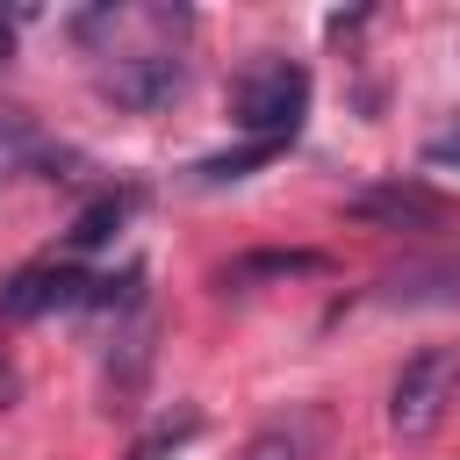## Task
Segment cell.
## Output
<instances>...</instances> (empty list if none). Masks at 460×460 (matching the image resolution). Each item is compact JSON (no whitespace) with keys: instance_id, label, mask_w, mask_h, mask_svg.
<instances>
[{"instance_id":"6da1fadb","label":"cell","mask_w":460,"mask_h":460,"mask_svg":"<svg viewBox=\"0 0 460 460\" xmlns=\"http://www.w3.org/2000/svg\"><path fill=\"white\" fill-rule=\"evenodd\" d=\"M309 115V72L295 58H259L230 79V122L252 137V151H280Z\"/></svg>"},{"instance_id":"7a4b0ae2","label":"cell","mask_w":460,"mask_h":460,"mask_svg":"<svg viewBox=\"0 0 460 460\" xmlns=\"http://www.w3.org/2000/svg\"><path fill=\"white\" fill-rule=\"evenodd\" d=\"M453 395H460V345H424V352H410V359L395 367V381H388V431H395V438H431V431L446 424Z\"/></svg>"},{"instance_id":"3957f363","label":"cell","mask_w":460,"mask_h":460,"mask_svg":"<svg viewBox=\"0 0 460 460\" xmlns=\"http://www.w3.org/2000/svg\"><path fill=\"white\" fill-rule=\"evenodd\" d=\"M93 86H101V101H115V108H129V115H158L165 101H180V86H187V58H180V43L108 50Z\"/></svg>"},{"instance_id":"277c9868","label":"cell","mask_w":460,"mask_h":460,"mask_svg":"<svg viewBox=\"0 0 460 460\" xmlns=\"http://www.w3.org/2000/svg\"><path fill=\"white\" fill-rule=\"evenodd\" d=\"M86 302H115L108 280H93L79 266H29V273L7 280L0 316H43V309H86Z\"/></svg>"},{"instance_id":"5b68a950","label":"cell","mask_w":460,"mask_h":460,"mask_svg":"<svg viewBox=\"0 0 460 460\" xmlns=\"http://www.w3.org/2000/svg\"><path fill=\"white\" fill-rule=\"evenodd\" d=\"M43 165H65V151L22 115V108H0V180H22V172H43Z\"/></svg>"},{"instance_id":"8992f818","label":"cell","mask_w":460,"mask_h":460,"mask_svg":"<svg viewBox=\"0 0 460 460\" xmlns=\"http://www.w3.org/2000/svg\"><path fill=\"white\" fill-rule=\"evenodd\" d=\"M359 216L410 223V216H438V201H431V194H417V187H388V194H367V201H359Z\"/></svg>"},{"instance_id":"52a82bcc","label":"cell","mask_w":460,"mask_h":460,"mask_svg":"<svg viewBox=\"0 0 460 460\" xmlns=\"http://www.w3.org/2000/svg\"><path fill=\"white\" fill-rule=\"evenodd\" d=\"M237 460H309V431L302 424H266Z\"/></svg>"},{"instance_id":"ba28073f","label":"cell","mask_w":460,"mask_h":460,"mask_svg":"<svg viewBox=\"0 0 460 460\" xmlns=\"http://www.w3.org/2000/svg\"><path fill=\"white\" fill-rule=\"evenodd\" d=\"M115 223H122V201H101V208H86V216H79V230H72V244L86 252V244H101Z\"/></svg>"},{"instance_id":"9c48e42d","label":"cell","mask_w":460,"mask_h":460,"mask_svg":"<svg viewBox=\"0 0 460 460\" xmlns=\"http://www.w3.org/2000/svg\"><path fill=\"white\" fill-rule=\"evenodd\" d=\"M424 165H446V172H460V122H453L446 137H431V144H424Z\"/></svg>"},{"instance_id":"30bf717a","label":"cell","mask_w":460,"mask_h":460,"mask_svg":"<svg viewBox=\"0 0 460 460\" xmlns=\"http://www.w3.org/2000/svg\"><path fill=\"white\" fill-rule=\"evenodd\" d=\"M7 43H14V29H7V14H0V58H7Z\"/></svg>"}]
</instances>
